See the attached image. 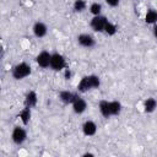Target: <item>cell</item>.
<instances>
[{
    "instance_id": "cell-10",
    "label": "cell",
    "mask_w": 157,
    "mask_h": 157,
    "mask_svg": "<svg viewBox=\"0 0 157 157\" xmlns=\"http://www.w3.org/2000/svg\"><path fill=\"white\" fill-rule=\"evenodd\" d=\"M77 96H78V94L75 93V92H72V91L63 90V91L59 92V101H60L63 104H65V105H69V104L71 105L72 102L75 101V98H76Z\"/></svg>"
},
{
    "instance_id": "cell-8",
    "label": "cell",
    "mask_w": 157,
    "mask_h": 157,
    "mask_svg": "<svg viewBox=\"0 0 157 157\" xmlns=\"http://www.w3.org/2000/svg\"><path fill=\"white\" fill-rule=\"evenodd\" d=\"M71 108H72V112H74L75 114L81 115V114H83V113L86 112V109H87V102H86L85 98L77 96V97L75 98V101L72 102Z\"/></svg>"
},
{
    "instance_id": "cell-14",
    "label": "cell",
    "mask_w": 157,
    "mask_h": 157,
    "mask_svg": "<svg viewBox=\"0 0 157 157\" xmlns=\"http://www.w3.org/2000/svg\"><path fill=\"white\" fill-rule=\"evenodd\" d=\"M142 108H144V112L146 114H151L157 109V101L153 97H148V98H146L144 101Z\"/></svg>"
},
{
    "instance_id": "cell-15",
    "label": "cell",
    "mask_w": 157,
    "mask_h": 157,
    "mask_svg": "<svg viewBox=\"0 0 157 157\" xmlns=\"http://www.w3.org/2000/svg\"><path fill=\"white\" fill-rule=\"evenodd\" d=\"M98 110H99L101 115H102L103 118H105V119H108V118L112 117V114H110V108H109V101H108V99H102V101H99V103H98Z\"/></svg>"
},
{
    "instance_id": "cell-12",
    "label": "cell",
    "mask_w": 157,
    "mask_h": 157,
    "mask_svg": "<svg viewBox=\"0 0 157 157\" xmlns=\"http://www.w3.org/2000/svg\"><path fill=\"white\" fill-rule=\"evenodd\" d=\"M25 107H28V108H34L38 103V94L36 91H28L25 96Z\"/></svg>"
},
{
    "instance_id": "cell-11",
    "label": "cell",
    "mask_w": 157,
    "mask_h": 157,
    "mask_svg": "<svg viewBox=\"0 0 157 157\" xmlns=\"http://www.w3.org/2000/svg\"><path fill=\"white\" fill-rule=\"evenodd\" d=\"M97 124L93 121V120H86L83 124H82V134L87 137H91V136H94L97 134Z\"/></svg>"
},
{
    "instance_id": "cell-5",
    "label": "cell",
    "mask_w": 157,
    "mask_h": 157,
    "mask_svg": "<svg viewBox=\"0 0 157 157\" xmlns=\"http://www.w3.org/2000/svg\"><path fill=\"white\" fill-rule=\"evenodd\" d=\"M109 20L103 16V15H98V16H92L91 21H90V27L92 31L94 32H103L104 31V27H105V23L108 22Z\"/></svg>"
},
{
    "instance_id": "cell-18",
    "label": "cell",
    "mask_w": 157,
    "mask_h": 157,
    "mask_svg": "<svg viewBox=\"0 0 157 157\" xmlns=\"http://www.w3.org/2000/svg\"><path fill=\"white\" fill-rule=\"evenodd\" d=\"M102 10H103L102 4H101V2H97V1L90 4V6H88V11H90V13H91L92 16L102 15Z\"/></svg>"
},
{
    "instance_id": "cell-17",
    "label": "cell",
    "mask_w": 157,
    "mask_h": 157,
    "mask_svg": "<svg viewBox=\"0 0 157 157\" xmlns=\"http://www.w3.org/2000/svg\"><path fill=\"white\" fill-rule=\"evenodd\" d=\"M109 108H110V114L112 117H118L120 113H121V109H123V105L119 101L114 99V101H109Z\"/></svg>"
},
{
    "instance_id": "cell-13",
    "label": "cell",
    "mask_w": 157,
    "mask_h": 157,
    "mask_svg": "<svg viewBox=\"0 0 157 157\" xmlns=\"http://www.w3.org/2000/svg\"><path fill=\"white\" fill-rule=\"evenodd\" d=\"M31 117H32V108H28V107L22 108L20 110V113H18V119L22 123V125H25V126L29 124Z\"/></svg>"
},
{
    "instance_id": "cell-16",
    "label": "cell",
    "mask_w": 157,
    "mask_h": 157,
    "mask_svg": "<svg viewBox=\"0 0 157 157\" xmlns=\"http://www.w3.org/2000/svg\"><path fill=\"white\" fill-rule=\"evenodd\" d=\"M144 21L146 25H150V26H155L157 23V10L155 9H148L145 13V17H144Z\"/></svg>"
},
{
    "instance_id": "cell-2",
    "label": "cell",
    "mask_w": 157,
    "mask_h": 157,
    "mask_svg": "<svg viewBox=\"0 0 157 157\" xmlns=\"http://www.w3.org/2000/svg\"><path fill=\"white\" fill-rule=\"evenodd\" d=\"M31 72H32V67H31V65H29L28 63H26V61H20V63H17V64L11 69V76H12L15 80H17V81L28 77V76L31 75Z\"/></svg>"
},
{
    "instance_id": "cell-4",
    "label": "cell",
    "mask_w": 157,
    "mask_h": 157,
    "mask_svg": "<svg viewBox=\"0 0 157 157\" xmlns=\"http://www.w3.org/2000/svg\"><path fill=\"white\" fill-rule=\"evenodd\" d=\"M11 140L15 145H22L26 142L27 140V130L25 129V125L21 126V125H16L13 126L12 131H11Z\"/></svg>"
},
{
    "instance_id": "cell-1",
    "label": "cell",
    "mask_w": 157,
    "mask_h": 157,
    "mask_svg": "<svg viewBox=\"0 0 157 157\" xmlns=\"http://www.w3.org/2000/svg\"><path fill=\"white\" fill-rule=\"evenodd\" d=\"M101 86V78L99 76L94 75V74H91V75H86L83 76L78 83H77V92L78 93H86L91 90H97Z\"/></svg>"
},
{
    "instance_id": "cell-22",
    "label": "cell",
    "mask_w": 157,
    "mask_h": 157,
    "mask_svg": "<svg viewBox=\"0 0 157 157\" xmlns=\"http://www.w3.org/2000/svg\"><path fill=\"white\" fill-rule=\"evenodd\" d=\"M105 1V4L108 5V6H110V7H117L119 4H120V0H104Z\"/></svg>"
},
{
    "instance_id": "cell-21",
    "label": "cell",
    "mask_w": 157,
    "mask_h": 157,
    "mask_svg": "<svg viewBox=\"0 0 157 157\" xmlns=\"http://www.w3.org/2000/svg\"><path fill=\"white\" fill-rule=\"evenodd\" d=\"M63 75H64V78H65V80H70V78L72 77V71H71V69L65 67V69L63 70Z\"/></svg>"
},
{
    "instance_id": "cell-9",
    "label": "cell",
    "mask_w": 157,
    "mask_h": 157,
    "mask_svg": "<svg viewBox=\"0 0 157 157\" xmlns=\"http://www.w3.org/2000/svg\"><path fill=\"white\" fill-rule=\"evenodd\" d=\"M32 32L36 38H39V39L44 38L48 33V26L43 21H37V22H34V25L32 27Z\"/></svg>"
},
{
    "instance_id": "cell-24",
    "label": "cell",
    "mask_w": 157,
    "mask_h": 157,
    "mask_svg": "<svg viewBox=\"0 0 157 157\" xmlns=\"http://www.w3.org/2000/svg\"><path fill=\"white\" fill-rule=\"evenodd\" d=\"M82 156H83V157H87V156H88V157H92V156H94V155L91 153V152H86V153H83Z\"/></svg>"
},
{
    "instance_id": "cell-7",
    "label": "cell",
    "mask_w": 157,
    "mask_h": 157,
    "mask_svg": "<svg viewBox=\"0 0 157 157\" xmlns=\"http://www.w3.org/2000/svg\"><path fill=\"white\" fill-rule=\"evenodd\" d=\"M50 58H52V53H49L48 50H42L37 54L36 63L39 67L48 69V67H50Z\"/></svg>"
},
{
    "instance_id": "cell-20",
    "label": "cell",
    "mask_w": 157,
    "mask_h": 157,
    "mask_svg": "<svg viewBox=\"0 0 157 157\" xmlns=\"http://www.w3.org/2000/svg\"><path fill=\"white\" fill-rule=\"evenodd\" d=\"M72 9H74L75 12H78V13L83 12V11L87 9V2H86V0H75L74 4H72Z\"/></svg>"
},
{
    "instance_id": "cell-3",
    "label": "cell",
    "mask_w": 157,
    "mask_h": 157,
    "mask_svg": "<svg viewBox=\"0 0 157 157\" xmlns=\"http://www.w3.org/2000/svg\"><path fill=\"white\" fill-rule=\"evenodd\" d=\"M65 67H67V63L65 56L61 53H52V58H50V67L53 71H63Z\"/></svg>"
},
{
    "instance_id": "cell-6",
    "label": "cell",
    "mask_w": 157,
    "mask_h": 157,
    "mask_svg": "<svg viewBox=\"0 0 157 157\" xmlns=\"http://www.w3.org/2000/svg\"><path fill=\"white\" fill-rule=\"evenodd\" d=\"M76 40L80 47L86 48V49H91L96 45V38L90 33H80L77 36Z\"/></svg>"
},
{
    "instance_id": "cell-19",
    "label": "cell",
    "mask_w": 157,
    "mask_h": 157,
    "mask_svg": "<svg viewBox=\"0 0 157 157\" xmlns=\"http://www.w3.org/2000/svg\"><path fill=\"white\" fill-rule=\"evenodd\" d=\"M117 32H118V27H117V25L113 23V22H110V21H108V22L105 23V27H104L103 33H105V34L109 36V37H113V36L117 34Z\"/></svg>"
},
{
    "instance_id": "cell-23",
    "label": "cell",
    "mask_w": 157,
    "mask_h": 157,
    "mask_svg": "<svg viewBox=\"0 0 157 157\" xmlns=\"http://www.w3.org/2000/svg\"><path fill=\"white\" fill-rule=\"evenodd\" d=\"M152 34H153V37L157 39V23L153 26V28H152Z\"/></svg>"
}]
</instances>
